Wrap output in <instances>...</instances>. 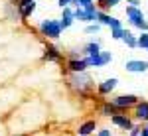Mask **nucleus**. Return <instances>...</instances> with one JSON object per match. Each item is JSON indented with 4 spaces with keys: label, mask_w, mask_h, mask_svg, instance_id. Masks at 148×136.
Returning <instances> with one entry per match:
<instances>
[{
    "label": "nucleus",
    "mask_w": 148,
    "mask_h": 136,
    "mask_svg": "<svg viewBox=\"0 0 148 136\" xmlns=\"http://www.w3.org/2000/svg\"><path fill=\"white\" fill-rule=\"evenodd\" d=\"M91 4H95L93 0H73V6H75V8H77V6H79V8H89Z\"/></svg>",
    "instance_id": "22"
},
{
    "label": "nucleus",
    "mask_w": 148,
    "mask_h": 136,
    "mask_svg": "<svg viewBox=\"0 0 148 136\" xmlns=\"http://www.w3.org/2000/svg\"><path fill=\"white\" fill-rule=\"evenodd\" d=\"M126 18L130 26L138 28L140 32H148V22L144 20V12L140 10V6H126Z\"/></svg>",
    "instance_id": "2"
},
{
    "label": "nucleus",
    "mask_w": 148,
    "mask_h": 136,
    "mask_svg": "<svg viewBox=\"0 0 148 136\" xmlns=\"http://www.w3.org/2000/svg\"><path fill=\"white\" fill-rule=\"evenodd\" d=\"M113 103L121 109V111H126V109H132V107L138 103V97L132 95V93H128V95H119V97L113 99Z\"/></svg>",
    "instance_id": "5"
},
{
    "label": "nucleus",
    "mask_w": 148,
    "mask_h": 136,
    "mask_svg": "<svg viewBox=\"0 0 148 136\" xmlns=\"http://www.w3.org/2000/svg\"><path fill=\"white\" fill-rule=\"evenodd\" d=\"M146 51H148V47H146Z\"/></svg>",
    "instance_id": "29"
},
{
    "label": "nucleus",
    "mask_w": 148,
    "mask_h": 136,
    "mask_svg": "<svg viewBox=\"0 0 148 136\" xmlns=\"http://www.w3.org/2000/svg\"><path fill=\"white\" fill-rule=\"evenodd\" d=\"M99 51H101L99 42H89V44L83 47V53H85V55H95V53H99Z\"/></svg>",
    "instance_id": "18"
},
{
    "label": "nucleus",
    "mask_w": 148,
    "mask_h": 136,
    "mask_svg": "<svg viewBox=\"0 0 148 136\" xmlns=\"http://www.w3.org/2000/svg\"><path fill=\"white\" fill-rule=\"evenodd\" d=\"M97 130V120H85L83 124H79V128H77V134L79 136H91L93 132Z\"/></svg>",
    "instance_id": "14"
},
{
    "label": "nucleus",
    "mask_w": 148,
    "mask_h": 136,
    "mask_svg": "<svg viewBox=\"0 0 148 136\" xmlns=\"http://www.w3.org/2000/svg\"><path fill=\"white\" fill-rule=\"evenodd\" d=\"M125 36V28H111V38L113 40H123Z\"/></svg>",
    "instance_id": "21"
},
{
    "label": "nucleus",
    "mask_w": 148,
    "mask_h": 136,
    "mask_svg": "<svg viewBox=\"0 0 148 136\" xmlns=\"http://www.w3.org/2000/svg\"><path fill=\"white\" fill-rule=\"evenodd\" d=\"M99 113H101L103 116H113V114H119V113H123V111H121V109H119L113 101H111V103L107 101V103H103V105H101Z\"/></svg>",
    "instance_id": "15"
},
{
    "label": "nucleus",
    "mask_w": 148,
    "mask_h": 136,
    "mask_svg": "<svg viewBox=\"0 0 148 136\" xmlns=\"http://www.w3.org/2000/svg\"><path fill=\"white\" fill-rule=\"evenodd\" d=\"M44 59L46 61H61V53H59V49H57L56 45H51V44H47L46 45V49H44Z\"/></svg>",
    "instance_id": "13"
},
{
    "label": "nucleus",
    "mask_w": 148,
    "mask_h": 136,
    "mask_svg": "<svg viewBox=\"0 0 148 136\" xmlns=\"http://www.w3.org/2000/svg\"><path fill=\"white\" fill-rule=\"evenodd\" d=\"M116 85H119V79H116V77H111V79L103 81L101 85L97 87V91H99V95H109L111 91L116 89Z\"/></svg>",
    "instance_id": "12"
},
{
    "label": "nucleus",
    "mask_w": 148,
    "mask_h": 136,
    "mask_svg": "<svg viewBox=\"0 0 148 136\" xmlns=\"http://www.w3.org/2000/svg\"><path fill=\"white\" fill-rule=\"evenodd\" d=\"M144 128H146V130H148V122H146V126H144Z\"/></svg>",
    "instance_id": "28"
},
{
    "label": "nucleus",
    "mask_w": 148,
    "mask_h": 136,
    "mask_svg": "<svg viewBox=\"0 0 148 136\" xmlns=\"http://www.w3.org/2000/svg\"><path fill=\"white\" fill-rule=\"evenodd\" d=\"M138 136H148V130H146V128H140V134H138Z\"/></svg>",
    "instance_id": "27"
},
{
    "label": "nucleus",
    "mask_w": 148,
    "mask_h": 136,
    "mask_svg": "<svg viewBox=\"0 0 148 136\" xmlns=\"http://www.w3.org/2000/svg\"><path fill=\"white\" fill-rule=\"evenodd\" d=\"M69 87L75 91L79 97H89L93 93V79L87 71H79V73H71L69 75Z\"/></svg>",
    "instance_id": "1"
},
{
    "label": "nucleus",
    "mask_w": 148,
    "mask_h": 136,
    "mask_svg": "<svg viewBox=\"0 0 148 136\" xmlns=\"http://www.w3.org/2000/svg\"><path fill=\"white\" fill-rule=\"evenodd\" d=\"M61 24L59 20H53V18H46V20H42L40 24V34L49 38V40H57L59 36H61Z\"/></svg>",
    "instance_id": "3"
},
{
    "label": "nucleus",
    "mask_w": 148,
    "mask_h": 136,
    "mask_svg": "<svg viewBox=\"0 0 148 136\" xmlns=\"http://www.w3.org/2000/svg\"><path fill=\"white\" fill-rule=\"evenodd\" d=\"M99 32H101V24L99 22H91L85 28V34H99Z\"/></svg>",
    "instance_id": "20"
},
{
    "label": "nucleus",
    "mask_w": 148,
    "mask_h": 136,
    "mask_svg": "<svg viewBox=\"0 0 148 136\" xmlns=\"http://www.w3.org/2000/svg\"><path fill=\"white\" fill-rule=\"evenodd\" d=\"M111 122H113L114 126H119V128H123V130H130V128L134 126L132 118H130L128 114H125V111L119 113V114H113V116H111Z\"/></svg>",
    "instance_id": "7"
},
{
    "label": "nucleus",
    "mask_w": 148,
    "mask_h": 136,
    "mask_svg": "<svg viewBox=\"0 0 148 136\" xmlns=\"http://www.w3.org/2000/svg\"><path fill=\"white\" fill-rule=\"evenodd\" d=\"M59 8H65V6H73V0H57Z\"/></svg>",
    "instance_id": "23"
},
{
    "label": "nucleus",
    "mask_w": 148,
    "mask_h": 136,
    "mask_svg": "<svg viewBox=\"0 0 148 136\" xmlns=\"http://www.w3.org/2000/svg\"><path fill=\"white\" fill-rule=\"evenodd\" d=\"M134 118L138 122H148V101H138L134 105Z\"/></svg>",
    "instance_id": "10"
},
{
    "label": "nucleus",
    "mask_w": 148,
    "mask_h": 136,
    "mask_svg": "<svg viewBox=\"0 0 148 136\" xmlns=\"http://www.w3.org/2000/svg\"><path fill=\"white\" fill-rule=\"evenodd\" d=\"M128 6H140V0H126Z\"/></svg>",
    "instance_id": "26"
},
{
    "label": "nucleus",
    "mask_w": 148,
    "mask_h": 136,
    "mask_svg": "<svg viewBox=\"0 0 148 136\" xmlns=\"http://www.w3.org/2000/svg\"><path fill=\"white\" fill-rule=\"evenodd\" d=\"M121 4V0H97V8L103 12H107V10H111V8H114V6H119Z\"/></svg>",
    "instance_id": "16"
},
{
    "label": "nucleus",
    "mask_w": 148,
    "mask_h": 136,
    "mask_svg": "<svg viewBox=\"0 0 148 136\" xmlns=\"http://www.w3.org/2000/svg\"><path fill=\"white\" fill-rule=\"evenodd\" d=\"M125 69L128 73H144V71H148V61H144V59H128L125 63Z\"/></svg>",
    "instance_id": "8"
},
{
    "label": "nucleus",
    "mask_w": 148,
    "mask_h": 136,
    "mask_svg": "<svg viewBox=\"0 0 148 136\" xmlns=\"http://www.w3.org/2000/svg\"><path fill=\"white\" fill-rule=\"evenodd\" d=\"M113 61V53L111 51H99L95 55H85V63L87 67H105L107 63Z\"/></svg>",
    "instance_id": "4"
},
{
    "label": "nucleus",
    "mask_w": 148,
    "mask_h": 136,
    "mask_svg": "<svg viewBox=\"0 0 148 136\" xmlns=\"http://www.w3.org/2000/svg\"><path fill=\"white\" fill-rule=\"evenodd\" d=\"M97 136H113V132H111L109 128H101V130L97 132Z\"/></svg>",
    "instance_id": "24"
},
{
    "label": "nucleus",
    "mask_w": 148,
    "mask_h": 136,
    "mask_svg": "<svg viewBox=\"0 0 148 136\" xmlns=\"http://www.w3.org/2000/svg\"><path fill=\"white\" fill-rule=\"evenodd\" d=\"M16 6H18V12H20V18L26 20L30 18L36 10V0H16Z\"/></svg>",
    "instance_id": "6"
},
{
    "label": "nucleus",
    "mask_w": 148,
    "mask_h": 136,
    "mask_svg": "<svg viewBox=\"0 0 148 136\" xmlns=\"http://www.w3.org/2000/svg\"><path fill=\"white\" fill-rule=\"evenodd\" d=\"M16 136H20V134H16Z\"/></svg>",
    "instance_id": "30"
},
{
    "label": "nucleus",
    "mask_w": 148,
    "mask_h": 136,
    "mask_svg": "<svg viewBox=\"0 0 148 136\" xmlns=\"http://www.w3.org/2000/svg\"><path fill=\"white\" fill-rule=\"evenodd\" d=\"M123 42L126 44V47H130V49H134V47H138L136 44V36L134 34H130L128 30H125V36H123Z\"/></svg>",
    "instance_id": "17"
},
{
    "label": "nucleus",
    "mask_w": 148,
    "mask_h": 136,
    "mask_svg": "<svg viewBox=\"0 0 148 136\" xmlns=\"http://www.w3.org/2000/svg\"><path fill=\"white\" fill-rule=\"evenodd\" d=\"M136 44H138V47L146 49L148 47V32H142L140 36H136Z\"/></svg>",
    "instance_id": "19"
},
{
    "label": "nucleus",
    "mask_w": 148,
    "mask_h": 136,
    "mask_svg": "<svg viewBox=\"0 0 148 136\" xmlns=\"http://www.w3.org/2000/svg\"><path fill=\"white\" fill-rule=\"evenodd\" d=\"M75 22V10L71 6H65L61 8V18H59V24H61V30H67L71 28V24Z\"/></svg>",
    "instance_id": "9"
},
{
    "label": "nucleus",
    "mask_w": 148,
    "mask_h": 136,
    "mask_svg": "<svg viewBox=\"0 0 148 136\" xmlns=\"http://www.w3.org/2000/svg\"><path fill=\"white\" fill-rule=\"evenodd\" d=\"M67 69L71 73H79V71H85L87 69V63H85V57H71L67 61Z\"/></svg>",
    "instance_id": "11"
},
{
    "label": "nucleus",
    "mask_w": 148,
    "mask_h": 136,
    "mask_svg": "<svg viewBox=\"0 0 148 136\" xmlns=\"http://www.w3.org/2000/svg\"><path fill=\"white\" fill-rule=\"evenodd\" d=\"M128 134H130V136H138V134H140V128H138V126H132V128L128 130Z\"/></svg>",
    "instance_id": "25"
}]
</instances>
